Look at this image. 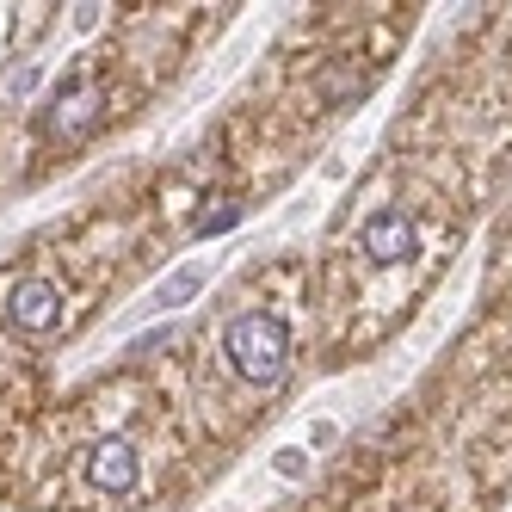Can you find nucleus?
I'll return each mask as SVG.
<instances>
[{"label": "nucleus", "instance_id": "obj_3", "mask_svg": "<svg viewBox=\"0 0 512 512\" xmlns=\"http://www.w3.org/2000/svg\"><path fill=\"white\" fill-rule=\"evenodd\" d=\"M358 247H364V260H377V266H401V260H414L420 229H414L408 210H377L371 223L358 229Z\"/></svg>", "mask_w": 512, "mask_h": 512}, {"label": "nucleus", "instance_id": "obj_5", "mask_svg": "<svg viewBox=\"0 0 512 512\" xmlns=\"http://www.w3.org/2000/svg\"><path fill=\"white\" fill-rule=\"evenodd\" d=\"M99 112H105V93H99L93 81L68 87V93L50 105V136H87V130L99 124Z\"/></svg>", "mask_w": 512, "mask_h": 512}, {"label": "nucleus", "instance_id": "obj_7", "mask_svg": "<svg viewBox=\"0 0 512 512\" xmlns=\"http://www.w3.org/2000/svg\"><path fill=\"white\" fill-rule=\"evenodd\" d=\"M235 223H241V210H235V204L223 198V204H210V216H204L198 229H204V235H216V229H235Z\"/></svg>", "mask_w": 512, "mask_h": 512}, {"label": "nucleus", "instance_id": "obj_2", "mask_svg": "<svg viewBox=\"0 0 512 512\" xmlns=\"http://www.w3.org/2000/svg\"><path fill=\"white\" fill-rule=\"evenodd\" d=\"M7 321L19 327V334H31V340L56 334V327H62V290L50 278H19L7 290Z\"/></svg>", "mask_w": 512, "mask_h": 512}, {"label": "nucleus", "instance_id": "obj_6", "mask_svg": "<svg viewBox=\"0 0 512 512\" xmlns=\"http://www.w3.org/2000/svg\"><path fill=\"white\" fill-rule=\"evenodd\" d=\"M204 290V266H186V272H173L161 290H155V309H179V303H192Z\"/></svg>", "mask_w": 512, "mask_h": 512}, {"label": "nucleus", "instance_id": "obj_1", "mask_svg": "<svg viewBox=\"0 0 512 512\" xmlns=\"http://www.w3.org/2000/svg\"><path fill=\"white\" fill-rule=\"evenodd\" d=\"M229 358L247 383H278L290 358V327L278 315H235L229 321Z\"/></svg>", "mask_w": 512, "mask_h": 512}, {"label": "nucleus", "instance_id": "obj_4", "mask_svg": "<svg viewBox=\"0 0 512 512\" xmlns=\"http://www.w3.org/2000/svg\"><path fill=\"white\" fill-rule=\"evenodd\" d=\"M87 482L99 494H130L142 482V457H136L130 438H99L93 457H87Z\"/></svg>", "mask_w": 512, "mask_h": 512}]
</instances>
